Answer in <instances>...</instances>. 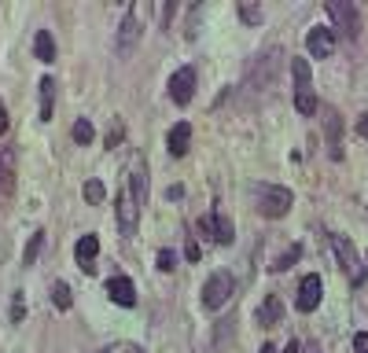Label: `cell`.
Instances as JSON below:
<instances>
[{
    "instance_id": "cell-1",
    "label": "cell",
    "mask_w": 368,
    "mask_h": 353,
    "mask_svg": "<svg viewBox=\"0 0 368 353\" xmlns=\"http://www.w3.org/2000/svg\"><path fill=\"white\" fill-rule=\"evenodd\" d=\"M254 210L262 214V217H284L291 206H295V195L291 188H280V184H254Z\"/></svg>"
},
{
    "instance_id": "cell-2",
    "label": "cell",
    "mask_w": 368,
    "mask_h": 353,
    "mask_svg": "<svg viewBox=\"0 0 368 353\" xmlns=\"http://www.w3.org/2000/svg\"><path fill=\"white\" fill-rule=\"evenodd\" d=\"M291 78H295V107L298 115H317V93H313V78H310V63L306 59H291Z\"/></svg>"
},
{
    "instance_id": "cell-3",
    "label": "cell",
    "mask_w": 368,
    "mask_h": 353,
    "mask_svg": "<svg viewBox=\"0 0 368 353\" xmlns=\"http://www.w3.org/2000/svg\"><path fill=\"white\" fill-rule=\"evenodd\" d=\"M332 247H335V258H339V265H342V273L350 276L354 283H361L364 280V265H361V254H357V247L346 236H339V232H332Z\"/></svg>"
},
{
    "instance_id": "cell-4",
    "label": "cell",
    "mask_w": 368,
    "mask_h": 353,
    "mask_svg": "<svg viewBox=\"0 0 368 353\" xmlns=\"http://www.w3.org/2000/svg\"><path fill=\"white\" fill-rule=\"evenodd\" d=\"M328 15H332V30H335V33L350 37V41L361 33V15H357L354 4H346V0H332V4H328Z\"/></svg>"
},
{
    "instance_id": "cell-5",
    "label": "cell",
    "mask_w": 368,
    "mask_h": 353,
    "mask_svg": "<svg viewBox=\"0 0 368 353\" xmlns=\"http://www.w3.org/2000/svg\"><path fill=\"white\" fill-rule=\"evenodd\" d=\"M232 295V276L228 273H214L206 283H203V305L206 309H221Z\"/></svg>"
},
{
    "instance_id": "cell-6",
    "label": "cell",
    "mask_w": 368,
    "mask_h": 353,
    "mask_svg": "<svg viewBox=\"0 0 368 353\" xmlns=\"http://www.w3.org/2000/svg\"><path fill=\"white\" fill-rule=\"evenodd\" d=\"M191 96H196V66H181L169 78V100L177 107H184V103H191Z\"/></svg>"
},
{
    "instance_id": "cell-7",
    "label": "cell",
    "mask_w": 368,
    "mask_h": 353,
    "mask_svg": "<svg viewBox=\"0 0 368 353\" xmlns=\"http://www.w3.org/2000/svg\"><path fill=\"white\" fill-rule=\"evenodd\" d=\"M137 221H140V206H137V199L129 188L118 191V232L129 239V236H137Z\"/></svg>"
},
{
    "instance_id": "cell-8",
    "label": "cell",
    "mask_w": 368,
    "mask_h": 353,
    "mask_svg": "<svg viewBox=\"0 0 368 353\" xmlns=\"http://www.w3.org/2000/svg\"><path fill=\"white\" fill-rule=\"evenodd\" d=\"M199 232H203V236H210L214 243H221V247H228L232 236H236L232 221H228V217H221V214H203V217H199Z\"/></svg>"
},
{
    "instance_id": "cell-9",
    "label": "cell",
    "mask_w": 368,
    "mask_h": 353,
    "mask_svg": "<svg viewBox=\"0 0 368 353\" xmlns=\"http://www.w3.org/2000/svg\"><path fill=\"white\" fill-rule=\"evenodd\" d=\"M140 4L137 8H129V15L122 19V30H118V52L125 56V52H133V44L140 41V33H144V26H140Z\"/></svg>"
},
{
    "instance_id": "cell-10",
    "label": "cell",
    "mask_w": 368,
    "mask_h": 353,
    "mask_svg": "<svg viewBox=\"0 0 368 353\" xmlns=\"http://www.w3.org/2000/svg\"><path fill=\"white\" fill-rule=\"evenodd\" d=\"M306 48L313 59H328L335 52V30L332 26H313L310 37H306Z\"/></svg>"
},
{
    "instance_id": "cell-11",
    "label": "cell",
    "mask_w": 368,
    "mask_h": 353,
    "mask_svg": "<svg viewBox=\"0 0 368 353\" xmlns=\"http://www.w3.org/2000/svg\"><path fill=\"white\" fill-rule=\"evenodd\" d=\"M320 295H324L320 276H317V273L302 276V283H298V309H302V313H313V309L320 305Z\"/></svg>"
},
{
    "instance_id": "cell-12",
    "label": "cell",
    "mask_w": 368,
    "mask_h": 353,
    "mask_svg": "<svg viewBox=\"0 0 368 353\" xmlns=\"http://www.w3.org/2000/svg\"><path fill=\"white\" fill-rule=\"evenodd\" d=\"M107 298H111L115 305H137V287H133V280L129 276H111L107 280Z\"/></svg>"
},
{
    "instance_id": "cell-13",
    "label": "cell",
    "mask_w": 368,
    "mask_h": 353,
    "mask_svg": "<svg viewBox=\"0 0 368 353\" xmlns=\"http://www.w3.org/2000/svg\"><path fill=\"white\" fill-rule=\"evenodd\" d=\"M96 254H100V239H96L93 232H89V236H81V239H78V247H74L78 269L93 276V273H96V265H93V261H96Z\"/></svg>"
},
{
    "instance_id": "cell-14",
    "label": "cell",
    "mask_w": 368,
    "mask_h": 353,
    "mask_svg": "<svg viewBox=\"0 0 368 353\" xmlns=\"http://www.w3.org/2000/svg\"><path fill=\"white\" fill-rule=\"evenodd\" d=\"M166 144H169V154H173V159H181V154H188V144H191V125H188V122H177V125L169 129Z\"/></svg>"
},
{
    "instance_id": "cell-15",
    "label": "cell",
    "mask_w": 368,
    "mask_h": 353,
    "mask_svg": "<svg viewBox=\"0 0 368 353\" xmlns=\"http://www.w3.org/2000/svg\"><path fill=\"white\" fill-rule=\"evenodd\" d=\"M280 317H284V302H280L276 295H269L262 302V309H258V324H262V327H276Z\"/></svg>"
},
{
    "instance_id": "cell-16",
    "label": "cell",
    "mask_w": 368,
    "mask_h": 353,
    "mask_svg": "<svg viewBox=\"0 0 368 353\" xmlns=\"http://www.w3.org/2000/svg\"><path fill=\"white\" fill-rule=\"evenodd\" d=\"M129 191H133L137 206L144 210V206H147V173H144L140 166H133V173H129Z\"/></svg>"
},
{
    "instance_id": "cell-17",
    "label": "cell",
    "mask_w": 368,
    "mask_h": 353,
    "mask_svg": "<svg viewBox=\"0 0 368 353\" xmlns=\"http://www.w3.org/2000/svg\"><path fill=\"white\" fill-rule=\"evenodd\" d=\"M33 52H37L41 63H52V59H56V44H52V33H48V30H37V37H33Z\"/></svg>"
},
{
    "instance_id": "cell-18",
    "label": "cell",
    "mask_w": 368,
    "mask_h": 353,
    "mask_svg": "<svg viewBox=\"0 0 368 353\" xmlns=\"http://www.w3.org/2000/svg\"><path fill=\"white\" fill-rule=\"evenodd\" d=\"M52 100H56V81L41 78V122H52Z\"/></svg>"
},
{
    "instance_id": "cell-19",
    "label": "cell",
    "mask_w": 368,
    "mask_h": 353,
    "mask_svg": "<svg viewBox=\"0 0 368 353\" xmlns=\"http://www.w3.org/2000/svg\"><path fill=\"white\" fill-rule=\"evenodd\" d=\"M52 305L59 309V313H67V309L74 305V298H70V287L63 283V280H59V283H52Z\"/></svg>"
},
{
    "instance_id": "cell-20",
    "label": "cell",
    "mask_w": 368,
    "mask_h": 353,
    "mask_svg": "<svg viewBox=\"0 0 368 353\" xmlns=\"http://www.w3.org/2000/svg\"><path fill=\"white\" fill-rule=\"evenodd\" d=\"M81 195H85V203H93V206H100L103 199H107V191H103V181H85V188H81Z\"/></svg>"
},
{
    "instance_id": "cell-21",
    "label": "cell",
    "mask_w": 368,
    "mask_h": 353,
    "mask_svg": "<svg viewBox=\"0 0 368 353\" xmlns=\"http://www.w3.org/2000/svg\"><path fill=\"white\" fill-rule=\"evenodd\" d=\"M70 132H74V140H78V144H93V137H96V129H93V122H89V118H78Z\"/></svg>"
},
{
    "instance_id": "cell-22",
    "label": "cell",
    "mask_w": 368,
    "mask_h": 353,
    "mask_svg": "<svg viewBox=\"0 0 368 353\" xmlns=\"http://www.w3.org/2000/svg\"><path fill=\"white\" fill-rule=\"evenodd\" d=\"M324 115H328V144H332V154H335V159H339V115H335V110L328 107V110H324Z\"/></svg>"
},
{
    "instance_id": "cell-23",
    "label": "cell",
    "mask_w": 368,
    "mask_h": 353,
    "mask_svg": "<svg viewBox=\"0 0 368 353\" xmlns=\"http://www.w3.org/2000/svg\"><path fill=\"white\" fill-rule=\"evenodd\" d=\"M298 254H302V247H298V243H291V247H288L284 254H280V258L273 261V273H284V269H291V261H298Z\"/></svg>"
},
{
    "instance_id": "cell-24",
    "label": "cell",
    "mask_w": 368,
    "mask_h": 353,
    "mask_svg": "<svg viewBox=\"0 0 368 353\" xmlns=\"http://www.w3.org/2000/svg\"><path fill=\"white\" fill-rule=\"evenodd\" d=\"M240 15H243V22H251V26H258V22L266 19L262 4H254V0H243V4H240Z\"/></svg>"
},
{
    "instance_id": "cell-25",
    "label": "cell",
    "mask_w": 368,
    "mask_h": 353,
    "mask_svg": "<svg viewBox=\"0 0 368 353\" xmlns=\"http://www.w3.org/2000/svg\"><path fill=\"white\" fill-rule=\"evenodd\" d=\"M41 247H45V232H33V239L26 243L23 261H26V265H33V261H37V254H41Z\"/></svg>"
},
{
    "instance_id": "cell-26",
    "label": "cell",
    "mask_w": 368,
    "mask_h": 353,
    "mask_svg": "<svg viewBox=\"0 0 368 353\" xmlns=\"http://www.w3.org/2000/svg\"><path fill=\"white\" fill-rule=\"evenodd\" d=\"M159 269L173 273V269H177V254H173V251H159Z\"/></svg>"
},
{
    "instance_id": "cell-27",
    "label": "cell",
    "mask_w": 368,
    "mask_h": 353,
    "mask_svg": "<svg viewBox=\"0 0 368 353\" xmlns=\"http://www.w3.org/2000/svg\"><path fill=\"white\" fill-rule=\"evenodd\" d=\"M103 353H144V349H140L137 342H111Z\"/></svg>"
},
{
    "instance_id": "cell-28",
    "label": "cell",
    "mask_w": 368,
    "mask_h": 353,
    "mask_svg": "<svg viewBox=\"0 0 368 353\" xmlns=\"http://www.w3.org/2000/svg\"><path fill=\"white\" fill-rule=\"evenodd\" d=\"M354 353H368V331H361V335H354Z\"/></svg>"
},
{
    "instance_id": "cell-29",
    "label": "cell",
    "mask_w": 368,
    "mask_h": 353,
    "mask_svg": "<svg viewBox=\"0 0 368 353\" xmlns=\"http://www.w3.org/2000/svg\"><path fill=\"white\" fill-rule=\"evenodd\" d=\"M118 140H122V125L115 122V125H111V132H107V147H115Z\"/></svg>"
},
{
    "instance_id": "cell-30",
    "label": "cell",
    "mask_w": 368,
    "mask_h": 353,
    "mask_svg": "<svg viewBox=\"0 0 368 353\" xmlns=\"http://www.w3.org/2000/svg\"><path fill=\"white\" fill-rule=\"evenodd\" d=\"M357 132H361V140H368V110L357 118Z\"/></svg>"
},
{
    "instance_id": "cell-31",
    "label": "cell",
    "mask_w": 368,
    "mask_h": 353,
    "mask_svg": "<svg viewBox=\"0 0 368 353\" xmlns=\"http://www.w3.org/2000/svg\"><path fill=\"white\" fill-rule=\"evenodd\" d=\"M4 129H8V107L0 103V132H4Z\"/></svg>"
},
{
    "instance_id": "cell-32",
    "label": "cell",
    "mask_w": 368,
    "mask_h": 353,
    "mask_svg": "<svg viewBox=\"0 0 368 353\" xmlns=\"http://www.w3.org/2000/svg\"><path fill=\"white\" fill-rule=\"evenodd\" d=\"M0 191H8V181H4V159H0Z\"/></svg>"
},
{
    "instance_id": "cell-33",
    "label": "cell",
    "mask_w": 368,
    "mask_h": 353,
    "mask_svg": "<svg viewBox=\"0 0 368 353\" xmlns=\"http://www.w3.org/2000/svg\"><path fill=\"white\" fill-rule=\"evenodd\" d=\"M284 353H298V342H288V349Z\"/></svg>"
},
{
    "instance_id": "cell-34",
    "label": "cell",
    "mask_w": 368,
    "mask_h": 353,
    "mask_svg": "<svg viewBox=\"0 0 368 353\" xmlns=\"http://www.w3.org/2000/svg\"><path fill=\"white\" fill-rule=\"evenodd\" d=\"M262 353H276V349H273V346H269V342H266V346H262Z\"/></svg>"
}]
</instances>
